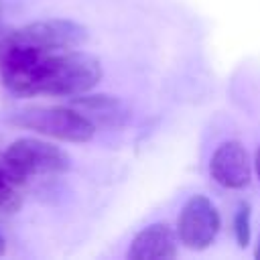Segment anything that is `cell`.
<instances>
[{
	"instance_id": "6da1fadb",
	"label": "cell",
	"mask_w": 260,
	"mask_h": 260,
	"mask_svg": "<svg viewBox=\"0 0 260 260\" xmlns=\"http://www.w3.org/2000/svg\"><path fill=\"white\" fill-rule=\"evenodd\" d=\"M0 77L16 95L75 98L93 89L102 79L100 61L79 49L41 51L6 32L0 37Z\"/></svg>"
},
{
	"instance_id": "7a4b0ae2",
	"label": "cell",
	"mask_w": 260,
	"mask_h": 260,
	"mask_svg": "<svg viewBox=\"0 0 260 260\" xmlns=\"http://www.w3.org/2000/svg\"><path fill=\"white\" fill-rule=\"evenodd\" d=\"M4 122L65 142H87L95 134V126L71 106H26L8 112Z\"/></svg>"
},
{
	"instance_id": "3957f363",
	"label": "cell",
	"mask_w": 260,
	"mask_h": 260,
	"mask_svg": "<svg viewBox=\"0 0 260 260\" xmlns=\"http://www.w3.org/2000/svg\"><path fill=\"white\" fill-rule=\"evenodd\" d=\"M69 154L39 138H18L2 152V169L20 187L37 177L61 175L69 169Z\"/></svg>"
},
{
	"instance_id": "277c9868",
	"label": "cell",
	"mask_w": 260,
	"mask_h": 260,
	"mask_svg": "<svg viewBox=\"0 0 260 260\" xmlns=\"http://www.w3.org/2000/svg\"><path fill=\"white\" fill-rule=\"evenodd\" d=\"M12 41L41 49V51H67L77 49L87 41V28L67 18H47L28 22L18 28H6Z\"/></svg>"
},
{
	"instance_id": "5b68a950",
	"label": "cell",
	"mask_w": 260,
	"mask_h": 260,
	"mask_svg": "<svg viewBox=\"0 0 260 260\" xmlns=\"http://www.w3.org/2000/svg\"><path fill=\"white\" fill-rule=\"evenodd\" d=\"M221 228L215 205L205 195H193L185 201L177 217V236L189 250H205L215 240Z\"/></svg>"
},
{
	"instance_id": "8992f818",
	"label": "cell",
	"mask_w": 260,
	"mask_h": 260,
	"mask_svg": "<svg viewBox=\"0 0 260 260\" xmlns=\"http://www.w3.org/2000/svg\"><path fill=\"white\" fill-rule=\"evenodd\" d=\"M209 175L225 189H244L252 179V160L242 142H221L209 158Z\"/></svg>"
},
{
	"instance_id": "52a82bcc",
	"label": "cell",
	"mask_w": 260,
	"mask_h": 260,
	"mask_svg": "<svg viewBox=\"0 0 260 260\" xmlns=\"http://www.w3.org/2000/svg\"><path fill=\"white\" fill-rule=\"evenodd\" d=\"M69 106L85 116L95 130H120L130 120V108L120 98L110 93H81L69 98Z\"/></svg>"
},
{
	"instance_id": "ba28073f",
	"label": "cell",
	"mask_w": 260,
	"mask_h": 260,
	"mask_svg": "<svg viewBox=\"0 0 260 260\" xmlns=\"http://www.w3.org/2000/svg\"><path fill=\"white\" fill-rule=\"evenodd\" d=\"M177 254H179L177 230L171 228L167 221H156L134 236L126 256L130 260H169V258H177Z\"/></svg>"
},
{
	"instance_id": "9c48e42d",
	"label": "cell",
	"mask_w": 260,
	"mask_h": 260,
	"mask_svg": "<svg viewBox=\"0 0 260 260\" xmlns=\"http://www.w3.org/2000/svg\"><path fill=\"white\" fill-rule=\"evenodd\" d=\"M22 203V195H20V185L14 183L6 171L0 167V211L4 213H14L18 211Z\"/></svg>"
},
{
	"instance_id": "30bf717a",
	"label": "cell",
	"mask_w": 260,
	"mask_h": 260,
	"mask_svg": "<svg viewBox=\"0 0 260 260\" xmlns=\"http://www.w3.org/2000/svg\"><path fill=\"white\" fill-rule=\"evenodd\" d=\"M250 219H252V213H250V205L248 203H240L238 205V211L234 215V236H236V242L240 248H246L250 244Z\"/></svg>"
},
{
	"instance_id": "8fae6325",
	"label": "cell",
	"mask_w": 260,
	"mask_h": 260,
	"mask_svg": "<svg viewBox=\"0 0 260 260\" xmlns=\"http://www.w3.org/2000/svg\"><path fill=\"white\" fill-rule=\"evenodd\" d=\"M254 169H256V175H258V181H260V146L256 148V154H254Z\"/></svg>"
},
{
	"instance_id": "7c38bea8",
	"label": "cell",
	"mask_w": 260,
	"mask_h": 260,
	"mask_svg": "<svg viewBox=\"0 0 260 260\" xmlns=\"http://www.w3.org/2000/svg\"><path fill=\"white\" fill-rule=\"evenodd\" d=\"M6 32V28H4V22H2V0H0V37Z\"/></svg>"
},
{
	"instance_id": "4fadbf2b",
	"label": "cell",
	"mask_w": 260,
	"mask_h": 260,
	"mask_svg": "<svg viewBox=\"0 0 260 260\" xmlns=\"http://www.w3.org/2000/svg\"><path fill=\"white\" fill-rule=\"evenodd\" d=\"M6 252V240H4V236L0 234V256Z\"/></svg>"
},
{
	"instance_id": "5bb4252c",
	"label": "cell",
	"mask_w": 260,
	"mask_h": 260,
	"mask_svg": "<svg viewBox=\"0 0 260 260\" xmlns=\"http://www.w3.org/2000/svg\"><path fill=\"white\" fill-rule=\"evenodd\" d=\"M254 256L260 260V238H258V244H256V250H254Z\"/></svg>"
},
{
	"instance_id": "9a60e30c",
	"label": "cell",
	"mask_w": 260,
	"mask_h": 260,
	"mask_svg": "<svg viewBox=\"0 0 260 260\" xmlns=\"http://www.w3.org/2000/svg\"><path fill=\"white\" fill-rule=\"evenodd\" d=\"M0 167H2V152H0Z\"/></svg>"
}]
</instances>
